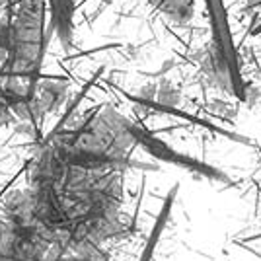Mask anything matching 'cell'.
<instances>
[{
    "mask_svg": "<svg viewBox=\"0 0 261 261\" xmlns=\"http://www.w3.org/2000/svg\"><path fill=\"white\" fill-rule=\"evenodd\" d=\"M49 144L61 162L78 170H127L130 166L154 170L130 158L137 144L129 133V119L113 108L96 109L78 129L55 135Z\"/></svg>",
    "mask_w": 261,
    "mask_h": 261,
    "instance_id": "1",
    "label": "cell"
},
{
    "mask_svg": "<svg viewBox=\"0 0 261 261\" xmlns=\"http://www.w3.org/2000/svg\"><path fill=\"white\" fill-rule=\"evenodd\" d=\"M203 4L213 33V53H211L213 72L234 98L244 101L248 98V84L244 80L242 61L230 28L226 4L224 0H203Z\"/></svg>",
    "mask_w": 261,
    "mask_h": 261,
    "instance_id": "2",
    "label": "cell"
},
{
    "mask_svg": "<svg viewBox=\"0 0 261 261\" xmlns=\"http://www.w3.org/2000/svg\"><path fill=\"white\" fill-rule=\"evenodd\" d=\"M129 133L130 137H133V141H135V144L141 146L146 154H150L154 160L175 166V168L184 170L187 174L195 175L199 179H207V181H213V184L234 185V181L230 179V175L226 172L218 170L217 166H213V164L199 160L195 156H189V154L175 150L174 146H170L166 141L158 139L154 133H150V130L141 127V125H137V123H133L130 119H129Z\"/></svg>",
    "mask_w": 261,
    "mask_h": 261,
    "instance_id": "3",
    "label": "cell"
},
{
    "mask_svg": "<svg viewBox=\"0 0 261 261\" xmlns=\"http://www.w3.org/2000/svg\"><path fill=\"white\" fill-rule=\"evenodd\" d=\"M49 16H51V30L57 33L61 45L66 51L72 47L74 39V0H45Z\"/></svg>",
    "mask_w": 261,
    "mask_h": 261,
    "instance_id": "4",
    "label": "cell"
},
{
    "mask_svg": "<svg viewBox=\"0 0 261 261\" xmlns=\"http://www.w3.org/2000/svg\"><path fill=\"white\" fill-rule=\"evenodd\" d=\"M177 191H179V184H175L174 187L168 191V195H166V199H164L162 207H160V213H158V217H156V220H154L152 230H150L148 238H146V242H144V248H142L141 255H139V261H152L154 259V255H156V251H158V246H160V240H162L164 230H166L168 222H170V217H172V208H174Z\"/></svg>",
    "mask_w": 261,
    "mask_h": 261,
    "instance_id": "5",
    "label": "cell"
},
{
    "mask_svg": "<svg viewBox=\"0 0 261 261\" xmlns=\"http://www.w3.org/2000/svg\"><path fill=\"white\" fill-rule=\"evenodd\" d=\"M156 10H160L177 25H187L195 14V0H148Z\"/></svg>",
    "mask_w": 261,
    "mask_h": 261,
    "instance_id": "6",
    "label": "cell"
},
{
    "mask_svg": "<svg viewBox=\"0 0 261 261\" xmlns=\"http://www.w3.org/2000/svg\"><path fill=\"white\" fill-rule=\"evenodd\" d=\"M10 113H12V111H10V108H8V103H6L4 99L0 98V125L8 121V117H10Z\"/></svg>",
    "mask_w": 261,
    "mask_h": 261,
    "instance_id": "7",
    "label": "cell"
},
{
    "mask_svg": "<svg viewBox=\"0 0 261 261\" xmlns=\"http://www.w3.org/2000/svg\"><path fill=\"white\" fill-rule=\"evenodd\" d=\"M251 33H261V23H259V25H253V30H251Z\"/></svg>",
    "mask_w": 261,
    "mask_h": 261,
    "instance_id": "8",
    "label": "cell"
}]
</instances>
